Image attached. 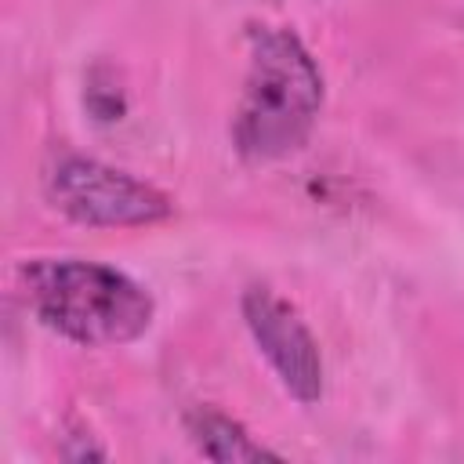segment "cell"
I'll return each instance as SVG.
<instances>
[{"label": "cell", "instance_id": "obj_5", "mask_svg": "<svg viewBox=\"0 0 464 464\" xmlns=\"http://www.w3.org/2000/svg\"><path fill=\"white\" fill-rule=\"evenodd\" d=\"M185 431L192 439V446L207 457V460H221V464H239V460H279L276 450L254 442V435L232 420L228 413L214 410V406H196L185 413Z\"/></svg>", "mask_w": 464, "mask_h": 464}, {"label": "cell", "instance_id": "obj_2", "mask_svg": "<svg viewBox=\"0 0 464 464\" xmlns=\"http://www.w3.org/2000/svg\"><path fill=\"white\" fill-rule=\"evenodd\" d=\"M29 308L83 348H120L152 326V297L130 276L83 257H36L22 268Z\"/></svg>", "mask_w": 464, "mask_h": 464}, {"label": "cell", "instance_id": "obj_3", "mask_svg": "<svg viewBox=\"0 0 464 464\" xmlns=\"http://www.w3.org/2000/svg\"><path fill=\"white\" fill-rule=\"evenodd\" d=\"M54 210L87 228H141L167 221L174 203L156 185L91 156H62L44 178Z\"/></svg>", "mask_w": 464, "mask_h": 464}, {"label": "cell", "instance_id": "obj_4", "mask_svg": "<svg viewBox=\"0 0 464 464\" xmlns=\"http://www.w3.org/2000/svg\"><path fill=\"white\" fill-rule=\"evenodd\" d=\"M243 319L265 352L268 366L276 370L279 384L297 399V402H319L323 399V355L297 315L290 301H283L268 286H250L243 294Z\"/></svg>", "mask_w": 464, "mask_h": 464}, {"label": "cell", "instance_id": "obj_1", "mask_svg": "<svg viewBox=\"0 0 464 464\" xmlns=\"http://www.w3.org/2000/svg\"><path fill=\"white\" fill-rule=\"evenodd\" d=\"M323 109V76L294 29L254 25L250 65L232 120L236 152L246 163H272L297 152Z\"/></svg>", "mask_w": 464, "mask_h": 464}]
</instances>
